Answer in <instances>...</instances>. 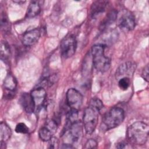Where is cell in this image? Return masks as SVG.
<instances>
[{"label":"cell","mask_w":149,"mask_h":149,"mask_svg":"<svg viewBox=\"0 0 149 149\" xmlns=\"http://www.w3.org/2000/svg\"><path fill=\"white\" fill-rule=\"evenodd\" d=\"M40 36V30L37 28L29 30L23 34L22 42L25 46H32L38 42Z\"/></svg>","instance_id":"12"},{"label":"cell","mask_w":149,"mask_h":149,"mask_svg":"<svg viewBox=\"0 0 149 149\" xmlns=\"http://www.w3.org/2000/svg\"><path fill=\"white\" fill-rule=\"evenodd\" d=\"M29 129L26 126V125L24 123H19L17 124L15 127V132L17 133H22V134H26L29 132Z\"/></svg>","instance_id":"24"},{"label":"cell","mask_w":149,"mask_h":149,"mask_svg":"<svg viewBox=\"0 0 149 149\" xmlns=\"http://www.w3.org/2000/svg\"><path fill=\"white\" fill-rule=\"evenodd\" d=\"M10 48L8 42L2 41L1 43V58L2 61H7L10 56Z\"/></svg>","instance_id":"20"},{"label":"cell","mask_w":149,"mask_h":149,"mask_svg":"<svg viewBox=\"0 0 149 149\" xmlns=\"http://www.w3.org/2000/svg\"><path fill=\"white\" fill-rule=\"evenodd\" d=\"M77 48V41L72 34H68L65 37L60 44V51L64 58L72 57L75 53Z\"/></svg>","instance_id":"7"},{"label":"cell","mask_w":149,"mask_h":149,"mask_svg":"<svg viewBox=\"0 0 149 149\" xmlns=\"http://www.w3.org/2000/svg\"><path fill=\"white\" fill-rule=\"evenodd\" d=\"M19 103L28 113H31L34 112L36 109L35 105L30 93H23L19 98Z\"/></svg>","instance_id":"13"},{"label":"cell","mask_w":149,"mask_h":149,"mask_svg":"<svg viewBox=\"0 0 149 149\" xmlns=\"http://www.w3.org/2000/svg\"><path fill=\"white\" fill-rule=\"evenodd\" d=\"M116 147L118 148H123L125 147V143H124L123 142H120L117 144Z\"/></svg>","instance_id":"28"},{"label":"cell","mask_w":149,"mask_h":149,"mask_svg":"<svg viewBox=\"0 0 149 149\" xmlns=\"http://www.w3.org/2000/svg\"><path fill=\"white\" fill-rule=\"evenodd\" d=\"M1 29L5 31H8L9 30V22L8 17L4 12L1 13Z\"/></svg>","instance_id":"22"},{"label":"cell","mask_w":149,"mask_h":149,"mask_svg":"<svg viewBox=\"0 0 149 149\" xmlns=\"http://www.w3.org/2000/svg\"><path fill=\"white\" fill-rule=\"evenodd\" d=\"M108 2L105 1H94L90 8V16L93 19L96 18L98 15L103 13L107 8Z\"/></svg>","instance_id":"14"},{"label":"cell","mask_w":149,"mask_h":149,"mask_svg":"<svg viewBox=\"0 0 149 149\" xmlns=\"http://www.w3.org/2000/svg\"><path fill=\"white\" fill-rule=\"evenodd\" d=\"M125 112L119 107H113L107 112L102 120V126L108 130L119 126L124 120Z\"/></svg>","instance_id":"3"},{"label":"cell","mask_w":149,"mask_h":149,"mask_svg":"<svg viewBox=\"0 0 149 149\" xmlns=\"http://www.w3.org/2000/svg\"><path fill=\"white\" fill-rule=\"evenodd\" d=\"M13 2H17V3H24V2H25V1H13Z\"/></svg>","instance_id":"29"},{"label":"cell","mask_w":149,"mask_h":149,"mask_svg":"<svg viewBox=\"0 0 149 149\" xmlns=\"http://www.w3.org/2000/svg\"><path fill=\"white\" fill-rule=\"evenodd\" d=\"M30 94L34 101L36 108L37 110L40 109L42 107L45 101L47 96L45 90L42 87H37L31 91Z\"/></svg>","instance_id":"11"},{"label":"cell","mask_w":149,"mask_h":149,"mask_svg":"<svg viewBox=\"0 0 149 149\" xmlns=\"http://www.w3.org/2000/svg\"><path fill=\"white\" fill-rule=\"evenodd\" d=\"M83 127V125L80 120L69 126H66L62 136L63 144L72 145L77 142L82 134Z\"/></svg>","instance_id":"5"},{"label":"cell","mask_w":149,"mask_h":149,"mask_svg":"<svg viewBox=\"0 0 149 149\" xmlns=\"http://www.w3.org/2000/svg\"><path fill=\"white\" fill-rule=\"evenodd\" d=\"M78 110L70 109V111L66 114V126H69L77 121L79 120L78 116H79V112Z\"/></svg>","instance_id":"19"},{"label":"cell","mask_w":149,"mask_h":149,"mask_svg":"<svg viewBox=\"0 0 149 149\" xmlns=\"http://www.w3.org/2000/svg\"><path fill=\"white\" fill-rule=\"evenodd\" d=\"M49 148H55L58 145V140L56 138L52 137L49 141Z\"/></svg>","instance_id":"26"},{"label":"cell","mask_w":149,"mask_h":149,"mask_svg":"<svg viewBox=\"0 0 149 149\" xmlns=\"http://www.w3.org/2000/svg\"><path fill=\"white\" fill-rule=\"evenodd\" d=\"M136 69V65L133 62H126L120 65L116 69L115 72V77L117 80L122 77H131Z\"/></svg>","instance_id":"10"},{"label":"cell","mask_w":149,"mask_h":149,"mask_svg":"<svg viewBox=\"0 0 149 149\" xmlns=\"http://www.w3.org/2000/svg\"><path fill=\"white\" fill-rule=\"evenodd\" d=\"M17 86V81L15 77L10 73L7 74L3 81V88L5 90L15 91Z\"/></svg>","instance_id":"18"},{"label":"cell","mask_w":149,"mask_h":149,"mask_svg":"<svg viewBox=\"0 0 149 149\" xmlns=\"http://www.w3.org/2000/svg\"><path fill=\"white\" fill-rule=\"evenodd\" d=\"M105 45L102 44L94 45L91 50L93 65L98 72L104 73L108 70L111 66V59L105 55Z\"/></svg>","instance_id":"2"},{"label":"cell","mask_w":149,"mask_h":149,"mask_svg":"<svg viewBox=\"0 0 149 149\" xmlns=\"http://www.w3.org/2000/svg\"><path fill=\"white\" fill-rule=\"evenodd\" d=\"M41 12V7L38 1H33L29 3L26 12V17L27 18L34 17L38 15Z\"/></svg>","instance_id":"16"},{"label":"cell","mask_w":149,"mask_h":149,"mask_svg":"<svg viewBox=\"0 0 149 149\" xmlns=\"http://www.w3.org/2000/svg\"><path fill=\"white\" fill-rule=\"evenodd\" d=\"M149 127L144 122L137 121L129 126L127 137L129 141L135 145H143L148 139Z\"/></svg>","instance_id":"1"},{"label":"cell","mask_w":149,"mask_h":149,"mask_svg":"<svg viewBox=\"0 0 149 149\" xmlns=\"http://www.w3.org/2000/svg\"><path fill=\"white\" fill-rule=\"evenodd\" d=\"M66 100L68 105L70 109L79 111L82 105L83 98L82 94L77 90L71 88L66 92Z\"/></svg>","instance_id":"9"},{"label":"cell","mask_w":149,"mask_h":149,"mask_svg":"<svg viewBox=\"0 0 149 149\" xmlns=\"http://www.w3.org/2000/svg\"><path fill=\"white\" fill-rule=\"evenodd\" d=\"M58 125L55 120L52 119L47 120L39 130L38 135L40 139L44 141H48L56 133Z\"/></svg>","instance_id":"8"},{"label":"cell","mask_w":149,"mask_h":149,"mask_svg":"<svg viewBox=\"0 0 149 149\" xmlns=\"http://www.w3.org/2000/svg\"><path fill=\"white\" fill-rule=\"evenodd\" d=\"M116 19L118 26L125 32L132 31L136 26V19L134 15L127 9H123L118 13Z\"/></svg>","instance_id":"6"},{"label":"cell","mask_w":149,"mask_h":149,"mask_svg":"<svg viewBox=\"0 0 149 149\" xmlns=\"http://www.w3.org/2000/svg\"><path fill=\"white\" fill-rule=\"evenodd\" d=\"M98 143L96 140L93 139H88L84 146L85 148H95L97 147Z\"/></svg>","instance_id":"25"},{"label":"cell","mask_w":149,"mask_h":149,"mask_svg":"<svg viewBox=\"0 0 149 149\" xmlns=\"http://www.w3.org/2000/svg\"><path fill=\"white\" fill-rule=\"evenodd\" d=\"M118 13L115 10H111L102 20L100 24V30L104 31L108 28L111 24H112L117 18Z\"/></svg>","instance_id":"15"},{"label":"cell","mask_w":149,"mask_h":149,"mask_svg":"<svg viewBox=\"0 0 149 149\" xmlns=\"http://www.w3.org/2000/svg\"><path fill=\"white\" fill-rule=\"evenodd\" d=\"M148 65H146L144 69L143 70V72H142V74H141V76L143 77V78L146 81H148Z\"/></svg>","instance_id":"27"},{"label":"cell","mask_w":149,"mask_h":149,"mask_svg":"<svg viewBox=\"0 0 149 149\" xmlns=\"http://www.w3.org/2000/svg\"><path fill=\"white\" fill-rule=\"evenodd\" d=\"M118 86L121 90L123 91L127 90L130 86V78L125 77L119 79L118 80Z\"/></svg>","instance_id":"21"},{"label":"cell","mask_w":149,"mask_h":149,"mask_svg":"<svg viewBox=\"0 0 149 149\" xmlns=\"http://www.w3.org/2000/svg\"><path fill=\"white\" fill-rule=\"evenodd\" d=\"M12 130L9 126L5 122H2L0 123V139L1 141L6 143L10 138Z\"/></svg>","instance_id":"17"},{"label":"cell","mask_w":149,"mask_h":149,"mask_svg":"<svg viewBox=\"0 0 149 149\" xmlns=\"http://www.w3.org/2000/svg\"><path fill=\"white\" fill-rule=\"evenodd\" d=\"M99 113V110L89 105L85 109L83 125L86 134H91L94 132L98 123Z\"/></svg>","instance_id":"4"},{"label":"cell","mask_w":149,"mask_h":149,"mask_svg":"<svg viewBox=\"0 0 149 149\" xmlns=\"http://www.w3.org/2000/svg\"><path fill=\"white\" fill-rule=\"evenodd\" d=\"M88 105L99 110L100 111L103 108V106H104L101 100H100L98 98H96V97L92 98L90 100Z\"/></svg>","instance_id":"23"}]
</instances>
